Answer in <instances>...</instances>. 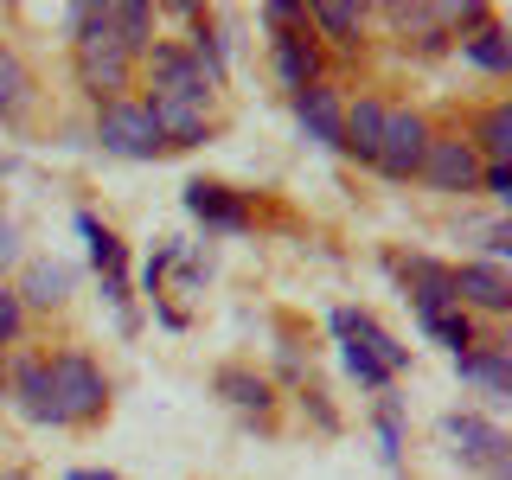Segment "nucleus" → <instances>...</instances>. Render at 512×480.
Wrapping results in <instances>:
<instances>
[{"instance_id":"nucleus-1","label":"nucleus","mask_w":512,"mask_h":480,"mask_svg":"<svg viewBox=\"0 0 512 480\" xmlns=\"http://www.w3.org/2000/svg\"><path fill=\"white\" fill-rule=\"evenodd\" d=\"M45 372H52L58 429H96L109 416V372L90 346H52L45 352Z\"/></svg>"},{"instance_id":"nucleus-2","label":"nucleus","mask_w":512,"mask_h":480,"mask_svg":"<svg viewBox=\"0 0 512 480\" xmlns=\"http://www.w3.org/2000/svg\"><path fill=\"white\" fill-rule=\"evenodd\" d=\"M71 84H77V96H84L90 109L135 96V58H128L122 45L109 39V13H103V26H96L90 39L71 45Z\"/></svg>"},{"instance_id":"nucleus-3","label":"nucleus","mask_w":512,"mask_h":480,"mask_svg":"<svg viewBox=\"0 0 512 480\" xmlns=\"http://www.w3.org/2000/svg\"><path fill=\"white\" fill-rule=\"evenodd\" d=\"M442 442H448V455H455L461 468H474V474H487V480H512V436L493 423V416L448 410L442 416Z\"/></svg>"},{"instance_id":"nucleus-4","label":"nucleus","mask_w":512,"mask_h":480,"mask_svg":"<svg viewBox=\"0 0 512 480\" xmlns=\"http://www.w3.org/2000/svg\"><path fill=\"white\" fill-rule=\"evenodd\" d=\"M90 141L116 160H167V141H160L154 116L141 109V96H122V103L90 109Z\"/></svg>"},{"instance_id":"nucleus-5","label":"nucleus","mask_w":512,"mask_h":480,"mask_svg":"<svg viewBox=\"0 0 512 480\" xmlns=\"http://www.w3.org/2000/svg\"><path fill=\"white\" fill-rule=\"evenodd\" d=\"M429 135H436V122H429L416 103H391V109H384V135H378L372 173L391 180V186H410L416 167H423V154H429Z\"/></svg>"},{"instance_id":"nucleus-6","label":"nucleus","mask_w":512,"mask_h":480,"mask_svg":"<svg viewBox=\"0 0 512 480\" xmlns=\"http://www.w3.org/2000/svg\"><path fill=\"white\" fill-rule=\"evenodd\" d=\"M416 186L436 192V199H474L480 192V154L461 141V128H436L429 135V154L416 167Z\"/></svg>"},{"instance_id":"nucleus-7","label":"nucleus","mask_w":512,"mask_h":480,"mask_svg":"<svg viewBox=\"0 0 512 480\" xmlns=\"http://www.w3.org/2000/svg\"><path fill=\"white\" fill-rule=\"evenodd\" d=\"M212 397H224V410H237L250 429H276V410H282V391H276V378L269 372H256V365L244 359H224L218 372H212Z\"/></svg>"},{"instance_id":"nucleus-8","label":"nucleus","mask_w":512,"mask_h":480,"mask_svg":"<svg viewBox=\"0 0 512 480\" xmlns=\"http://www.w3.org/2000/svg\"><path fill=\"white\" fill-rule=\"evenodd\" d=\"M384 269L404 288L416 327H429V320H442L455 308V282H448V263H436V256H384Z\"/></svg>"},{"instance_id":"nucleus-9","label":"nucleus","mask_w":512,"mask_h":480,"mask_svg":"<svg viewBox=\"0 0 512 480\" xmlns=\"http://www.w3.org/2000/svg\"><path fill=\"white\" fill-rule=\"evenodd\" d=\"M180 205H186L192 224H205V231H218V237H244L250 224H256L250 192H237V186H224V180H186L180 186Z\"/></svg>"},{"instance_id":"nucleus-10","label":"nucleus","mask_w":512,"mask_h":480,"mask_svg":"<svg viewBox=\"0 0 512 480\" xmlns=\"http://www.w3.org/2000/svg\"><path fill=\"white\" fill-rule=\"evenodd\" d=\"M7 404L20 410L32 429H58L52 372H45V346H13V352H7Z\"/></svg>"},{"instance_id":"nucleus-11","label":"nucleus","mask_w":512,"mask_h":480,"mask_svg":"<svg viewBox=\"0 0 512 480\" xmlns=\"http://www.w3.org/2000/svg\"><path fill=\"white\" fill-rule=\"evenodd\" d=\"M448 282H455V308L461 314H474V320H506L512 314V276L500 263H480V256L448 263Z\"/></svg>"},{"instance_id":"nucleus-12","label":"nucleus","mask_w":512,"mask_h":480,"mask_svg":"<svg viewBox=\"0 0 512 480\" xmlns=\"http://www.w3.org/2000/svg\"><path fill=\"white\" fill-rule=\"evenodd\" d=\"M327 52H320V39L308 32V20L301 26H282V32H269V71H276V84L288 96H301L308 84H320L327 77Z\"/></svg>"},{"instance_id":"nucleus-13","label":"nucleus","mask_w":512,"mask_h":480,"mask_svg":"<svg viewBox=\"0 0 512 480\" xmlns=\"http://www.w3.org/2000/svg\"><path fill=\"white\" fill-rule=\"evenodd\" d=\"M13 295H20L26 314H64L77 295V263H64V256H32L20 263V282H7Z\"/></svg>"},{"instance_id":"nucleus-14","label":"nucleus","mask_w":512,"mask_h":480,"mask_svg":"<svg viewBox=\"0 0 512 480\" xmlns=\"http://www.w3.org/2000/svg\"><path fill=\"white\" fill-rule=\"evenodd\" d=\"M186 58L192 64H199V77H205V84H212L218 96H224V84H231V26H224V13H212V7H199V20H192L186 26Z\"/></svg>"},{"instance_id":"nucleus-15","label":"nucleus","mask_w":512,"mask_h":480,"mask_svg":"<svg viewBox=\"0 0 512 480\" xmlns=\"http://www.w3.org/2000/svg\"><path fill=\"white\" fill-rule=\"evenodd\" d=\"M365 20L372 7H352V0H314L308 7V32L320 39V52H340V58H359L365 52Z\"/></svg>"},{"instance_id":"nucleus-16","label":"nucleus","mask_w":512,"mask_h":480,"mask_svg":"<svg viewBox=\"0 0 512 480\" xmlns=\"http://www.w3.org/2000/svg\"><path fill=\"white\" fill-rule=\"evenodd\" d=\"M461 141L480 154V167H512V96L474 103L468 122H461Z\"/></svg>"},{"instance_id":"nucleus-17","label":"nucleus","mask_w":512,"mask_h":480,"mask_svg":"<svg viewBox=\"0 0 512 480\" xmlns=\"http://www.w3.org/2000/svg\"><path fill=\"white\" fill-rule=\"evenodd\" d=\"M455 378L474 384L487 404H506L512 397V340H480L468 352H455Z\"/></svg>"},{"instance_id":"nucleus-18","label":"nucleus","mask_w":512,"mask_h":480,"mask_svg":"<svg viewBox=\"0 0 512 480\" xmlns=\"http://www.w3.org/2000/svg\"><path fill=\"white\" fill-rule=\"evenodd\" d=\"M288 109H295L301 135H308L314 148H333V154H340V116H346V96H340V84H333V77L308 84L301 96H288Z\"/></svg>"},{"instance_id":"nucleus-19","label":"nucleus","mask_w":512,"mask_h":480,"mask_svg":"<svg viewBox=\"0 0 512 480\" xmlns=\"http://www.w3.org/2000/svg\"><path fill=\"white\" fill-rule=\"evenodd\" d=\"M327 333H333V340H359L365 352H378V365H384L391 378L410 372V346L391 340V333L378 327V314H365V308H333V314H327Z\"/></svg>"},{"instance_id":"nucleus-20","label":"nucleus","mask_w":512,"mask_h":480,"mask_svg":"<svg viewBox=\"0 0 512 480\" xmlns=\"http://www.w3.org/2000/svg\"><path fill=\"white\" fill-rule=\"evenodd\" d=\"M384 109H391V96H378V90L346 96V116H340V154H346V160H359V167H372V160H378Z\"/></svg>"},{"instance_id":"nucleus-21","label":"nucleus","mask_w":512,"mask_h":480,"mask_svg":"<svg viewBox=\"0 0 512 480\" xmlns=\"http://www.w3.org/2000/svg\"><path fill=\"white\" fill-rule=\"evenodd\" d=\"M39 109V71L26 64V52L13 39H0V122L20 128Z\"/></svg>"},{"instance_id":"nucleus-22","label":"nucleus","mask_w":512,"mask_h":480,"mask_svg":"<svg viewBox=\"0 0 512 480\" xmlns=\"http://www.w3.org/2000/svg\"><path fill=\"white\" fill-rule=\"evenodd\" d=\"M77 224V237H84V256H90V276L96 282H128V244L116 231H109L96 212H71Z\"/></svg>"},{"instance_id":"nucleus-23","label":"nucleus","mask_w":512,"mask_h":480,"mask_svg":"<svg viewBox=\"0 0 512 480\" xmlns=\"http://www.w3.org/2000/svg\"><path fill=\"white\" fill-rule=\"evenodd\" d=\"M455 58L474 64L480 77H512V32H506L500 13H493L487 26H474L468 39H455Z\"/></svg>"},{"instance_id":"nucleus-24","label":"nucleus","mask_w":512,"mask_h":480,"mask_svg":"<svg viewBox=\"0 0 512 480\" xmlns=\"http://www.w3.org/2000/svg\"><path fill=\"white\" fill-rule=\"evenodd\" d=\"M109 39H116L122 52L141 64V52H148V45L160 39L154 7H148V0H109Z\"/></svg>"},{"instance_id":"nucleus-25","label":"nucleus","mask_w":512,"mask_h":480,"mask_svg":"<svg viewBox=\"0 0 512 480\" xmlns=\"http://www.w3.org/2000/svg\"><path fill=\"white\" fill-rule=\"evenodd\" d=\"M372 429H378V461H384L397 480H404V397H397V391H378Z\"/></svg>"},{"instance_id":"nucleus-26","label":"nucleus","mask_w":512,"mask_h":480,"mask_svg":"<svg viewBox=\"0 0 512 480\" xmlns=\"http://www.w3.org/2000/svg\"><path fill=\"white\" fill-rule=\"evenodd\" d=\"M205 282H212V256H205V244H186L180 256H173V269H167L160 301H167V295H199Z\"/></svg>"},{"instance_id":"nucleus-27","label":"nucleus","mask_w":512,"mask_h":480,"mask_svg":"<svg viewBox=\"0 0 512 480\" xmlns=\"http://www.w3.org/2000/svg\"><path fill=\"white\" fill-rule=\"evenodd\" d=\"M180 250H186V237H160V244L148 250V263H141V276L128 282V288H135L141 301H160V288H167V269H173V256H180Z\"/></svg>"},{"instance_id":"nucleus-28","label":"nucleus","mask_w":512,"mask_h":480,"mask_svg":"<svg viewBox=\"0 0 512 480\" xmlns=\"http://www.w3.org/2000/svg\"><path fill=\"white\" fill-rule=\"evenodd\" d=\"M340 365H346V378L359 384V391H391V372H384L378 352H365L359 340H340Z\"/></svg>"},{"instance_id":"nucleus-29","label":"nucleus","mask_w":512,"mask_h":480,"mask_svg":"<svg viewBox=\"0 0 512 480\" xmlns=\"http://www.w3.org/2000/svg\"><path fill=\"white\" fill-rule=\"evenodd\" d=\"M429 340H442L448 352H468V346H480V340H487V333H480V320L474 314H461V308H448L442 320H429Z\"/></svg>"},{"instance_id":"nucleus-30","label":"nucleus","mask_w":512,"mask_h":480,"mask_svg":"<svg viewBox=\"0 0 512 480\" xmlns=\"http://www.w3.org/2000/svg\"><path fill=\"white\" fill-rule=\"evenodd\" d=\"M301 391L308 384V359H301V333H295V320H282V340H276V391Z\"/></svg>"},{"instance_id":"nucleus-31","label":"nucleus","mask_w":512,"mask_h":480,"mask_svg":"<svg viewBox=\"0 0 512 480\" xmlns=\"http://www.w3.org/2000/svg\"><path fill=\"white\" fill-rule=\"evenodd\" d=\"M468 237L480 244V263H500L506 269V256H512V218H480V224H468Z\"/></svg>"},{"instance_id":"nucleus-32","label":"nucleus","mask_w":512,"mask_h":480,"mask_svg":"<svg viewBox=\"0 0 512 480\" xmlns=\"http://www.w3.org/2000/svg\"><path fill=\"white\" fill-rule=\"evenodd\" d=\"M295 404H301V416H308V423L320 429V436H340V429H346V423H340V410H333V397L320 391L314 378H308V384L295 391Z\"/></svg>"},{"instance_id":"nucleus-33","label":"nucleus","mask_w":512,"mask_h":480,"mask_svg":"<svg viewBox=\"0 0 512 480\" xmlns=\"http://www.w3.org/2000/svg\"><path fill=\"white\" fill-rule=\"evenodd\" d=\"M13 346H26V308H20V295L0 282V352H13Z\"/></svg>"},{"instance_id":"nucleus-34","label":"nucleus","mask_w":512,"mask_h":480,"mask_svg":"<svg viewBox=\"0 0 512 480\" xmlns=\"http://www.w3.org/2000/svg\"><path fill=\"white\" fill-rule=\"evenodd\" d=\"M256 20H263V32L301 26V20H308V0H263V7H256Z\"/></svg>"},{"instance_id":"nucleus-35","label":"nucleus","mask_w":512,"mask_h":480,"mask_svg":"<svg viewBox=\"0 0 512 480\" xmlns=\"http://www.w3.org/2000/svg\"><path fill=\"white\" fill-rule=\"evenodd\" d=\"M480 192H487V199L500 205V218H506V205H512V167H480Z\"/></svg>"},{"instance_id":"nucleus-36","label":"nucleus","mask_w":512,"mask_h":480,"mask_svg":"<svg viewBox=\"0 0 512 480\" xmlns=\"http://www.w3.org/2000/svg\"><path fill=\"white\" fill-rule=\"evenodd\" d=\"M13 263H20V231H13V218H0V282H7Z\"/></svg>"},{"instance_id":"nucleus-37","label":"nucleus","mask_w":512,"mask_h":480,"mask_svg":"<svg viewBox=\"0 0 512 480\" xmlns=\"http://www.w3.org/2000/svg\"><path fill=\"white\" fill-rule=\"evenodd\" d=\"M148 314L160 333H186V308H173V301H148Z\"/></svg>"},{"instance_id":"nucleus-38","label":"nucleus","mask_w":512,"mask_h":480,"mask_svg":"<svg viewBox=\"0 0 512 480\" xmlns=\"http://www.w3.org/2000/svg\"><path fill=\"white\" fill-rule=\"evenodd\" d=\"M64 480H122V474H109V468H71Z\"/></svg>"},{"instance_id":"nucleus-39","label":"nucleus","mask_w":512,"mask_h":480,"mask_svg":"<svg viewBox=\"0 0 512 480\" xmlns=\"http://www.w3.org/2000/svg\"><path fill=\"white\" fill-rule=\"evenodd\" d=\"M0 480H39L32 468H0Z\"/></svg>"},{"instance_id":"nucleus-40","label":"nucleus","mask_w":512,"mask_h":480,"mask_svg":"<svg viewBox=\"0 0 512 480\" xmlns=\"http://www.w3.org/2000/svg\"><path fill=\"white\" fill-rule=\"evenodd\" d=\"M0 397H7V352H0Z\"/></svg>"}]
</instances>
